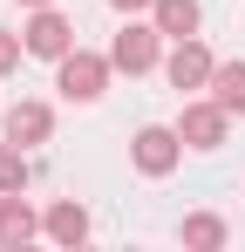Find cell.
Instances as JSON below:
<instances>
[{"instance_id": "6da1fadb", "label": "cell", "mask_w": 245, "mask_h": 252, "mask_svg": "<svg viewBox=\"0 0 245 252\" xmlns=\"http://www.w3.org/2000/svg\"><path fill=\"white\" fill-rule=\"evenodd\" d=\"M102 75H109V68H102L95 55H61V89H68L75 102H89V95H102Z\"/></svg>"}, {"instance_id": "7a4b0ae2", "label": "cell", "mask_w": 245, "mask_h": 252, "mask_svg": "<svg viewBox=\"0 0 245 252\" xmlns=\"http://www.w3.org/2000/svg\"><path fill=\"white\" fill-rule=\"evenodd\" d=\"M150 62H157V34H150V28H122L116 34V68L136 75V68H150Z\"/></svg>"}, {"instance_id": "3957f363", "label": "cell", "mask_w": 245, "mask_h": 252, "mask_svg": "<svg viewBox=\"0 0 245 252\" xmlns=\"http://www.w3.org/2000/svg\"><path fill=\"white\" fill-rule=\"evenodd\" d=\"M170 82H177V89L211 82V55H204L198 41H177V55H170Z\"/></svg>"}, {"instance_id": "277c9868", "label": "cell", "mask_w": 245, "mask_h": 252, "mask_svg": "<svg viewBox=\"0 0 245 252\" xmlns=\"http://www.w3.org/2000/svg\"><path fill=\"white\" fill-rule=\"evenodd\" d=\"M28 48L61 62V55H68V21H61V14H34V28H28Z\"/></svg>"}, {"instance_id": "5b68a950", "label": "cell", "mask_w": 245, "mask_h": 252, "mask_svg": "<svg viewBox=\"0 0 245 252\" xmlns=\"http://www.w3.org/2000/svg\"><path fill=\"white\" fill-rule=\"evenodd\" d=\"M184 136H191L198 150H218V136H225V102H218V109H184Z\"/></svg>"}, {"instance_id": "8992f818", "label": "cell", "mask_w": 245, "mask_h": 252, "mask_svg": "<svg viewBox=\"0 0 245 252\" xmlns=\"http://www.w3.org/2000/svg\"><path fill=\"white\" fill-rule=\"evenodd\" d=\"M170 157H177L170 129H143V136H136V164L143 170H170Z\"/></svg>"}, {"instance_id": "52a82bcc", "label": "cell", "mask_w": 245, "mask_h": 252, "mask_svg": "<svg viewBox=\"0 0 245 252\" xmlns=\"http://www.w3.org/2000/svg\"><path fill=\"white\" fill-rule=\"evenodd\" d=\"M157 28H163V34H177V41H184V34L198 28V0H157Z\"/></svg>"}, {"instance_id": "ba28073f", "label": "cell", "mask_w": 245, "mask_h": 252, "mask_svg": "<svg viewBox=\"0 0 245 252\" xmlns=\"http://www.w3.org/2000/svg\"><path fill=\"white\" fill-rule=\"evenodd\" d=\"M7 129H14V143H34V136H48V109H41V102H21V109L7 116Z\"/></svg>"}, {"instance_id": "9c48e42d", "label": "cell", "mask_w": 245, "mask_h": 252, "mask_svg": "<svg viewBox=\"0 0 245 252\" xmlns=\"http://www.w3.org/2000/svg\"><path fill=\"white\" fill-rule=\"evenodd\" d=\"M211 89H218V102H225V109H245V62L211 68Z\"/></svg>"}, {"instance_id": "30bf717a", "label": "cell", "mask_w": 245, "mask_h": 252, "mask_svg": "<svg viewBox=\"0 0 245 252\" xmlns=\"http://www.w3.org/2000/svg\"><path fill=\"white\" fill-rule=\"evenodd\" d=\"M34 232V218H28V205L14 198V205H0V246H14V239H28Z\"/></svg>"}, {"instance_id": "8fae6325", "label": "cell", "mask_w": 245, "mask_h": 252, "mask_svg": "<svg viewBox=\"0 0 245 252\" xmlns=\"http://www.w3.org/2000/svg\"><path fill=\"white\" fill-rule=\"evenodd\" d=\"M48 232H55V239H89V218H82L75 205H61L55 218H48Z\"/></svg>"}, {"instance_id": "7c38bea8", "label": "cell", "mask_w": 245, "mask_h": 252, "mask_svg": "<svg viewBox=\"0 0 245 252\" xmlns=\"http://www.w3.org/2000/svg\"><path fill=\"white\" fill-rule=\"evenodd\" d=\"M0 184H7V191H21V184H28V164H21L14 150H0Z\"/></svg>"}, {"instance_id": "4fadbf2b", "label": "cell", "mask_w": 245, "mask_h": 252, "mask_svg": "<svg viewBox=\"0 0 245 252\" xmlns=\"http://www.w3.org/2000/svg\"><path fill=\"white\" fill-rule=\"evenodd\" d=\"M184 239H198V246H218L225 232H218V218H191V225H184Z\"/></svg>"}, {"instance_id": "5bb4252c", "label": "cell", "mask_w": 245, "mask_h": 252, "mask_svg": "<svg viewBox=\"0 0 245 252\" xmlns=\"http://www.w3.org/2000/svg\"><path fill=\"white\" fill-rule=\"evenodd\" d=\"M14 55H21V41H14V34H0V68H14Z\"/></svg>"}, {"instance_id": "9a60e30c", "label": "cell", "mask_w": 245, "mask_h": 252, "mask_svg": "<svg viewBox=\"0 0 245 252\" xmlns=\"http://www.w3.org/2000/svg\"><path fill=\"white\" fill-rule=\"evenodd\" d=\"M116 7H157V0H116Z\"/></svg>"}, {"instance_id": "2e32d148", "label": "cell", "mask_w": 245, "mask_h": 252, "mask_svg": "<svg viewBox=\"0 0 245 252\" xmlns=\"http://www.w3.org/2000/svg\"><path fill=\"white\" fill-rule=\"evenodd\" d=\"M34 7H48V0H34Z\"/></svg>"}]
</instances>
